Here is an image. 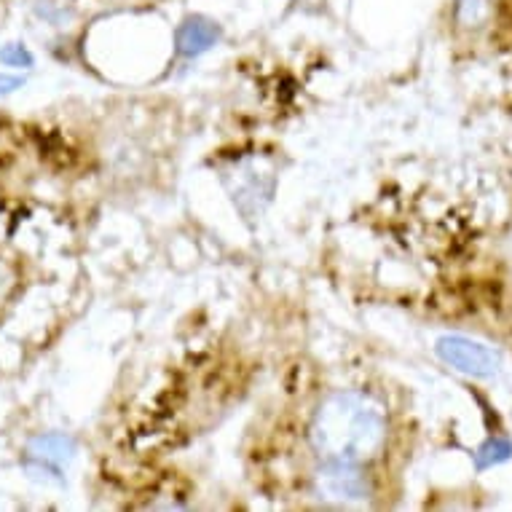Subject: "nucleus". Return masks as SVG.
<instances>
[{
    "instance_id": "0eeeda50",
    "label": "nucleus",
    "mask_w": 512,
    "mask_h": 512,
    "mask_svg": "<svg viewBox=\"0 0 512 512\" xmlns=\"http://www.w3.org/2000/svg\"><path fill=\"white\" fill-rule=\"evenodd\" d=\"M0 62L9 65V68H30L33 65V54L22 43H11V46L0 49Z\"/></svg>"
},
{
    "instance_id": "f03ea898",
    "label": "nucleus",
    "mask_w": 512,
    "mask_h": 512,
    "mask_svg": "<svg viewBox=\"0 0 512 512\" xmlns=\"http://www.w3.org/2000/svg\"><path fill=\"white\" fill-rule=\"evenodd\" d=\"M314 494L333 504L362 502L368 496V480L354 464H322L314 475Z\"/></svg>"
},
{
    "instance_id": "f257e3e1",
    "label": "nucleus",
    "mask_w": 512,
    "mask_h": 512,
    "mask_svg": "<svg viewBox=\"0 0 512 512\" xmlns=\"http://www.w3.org/2000/svg\"><path fill=\"white\" fill-rule=\"evenodd\" d=\"M309 443L322 464L362 467L387 445V413L368 392H333L314 411Z\"/></svg>"
},
{
    "instance_id": "39448f33",
    "label": "nucleus",
    "mask_w": 512,
    "mask_h": 512,
    "mask_svg": "<svg viewBox=\"0 0 512 512\" xmlns=\"http://www.w3.org/2000/svg\"><path fill=\"white\" fill-rule=\"evenodd\" d=\"M220 30L212 22L202 17H194L183 22V27L177 30V51L183 54V57H199L204 51L215 46L218 41Z\"/></svg>"
},
{
    "instance_id": "423d86ee",
    "label": "nucleus",
    "mask_w": 512,
    "mask_h": 512,
    "mask_svg": "<svg viewBox=\"0 0 512 512\" xmlns=\"http://www.w3.org/2000/svg\"><path fill=\"white\" fill-rule=\"evenodd\" d=\"M491 9H494V0H456V19L459 25L475 30L486 25Z\"/></svg>"
},
{
    "instance_id": "7ed1b4c3",
    "label": "nucleus",
    "mask_w": 512,
    "mask_h": 512,
    "mask_svg": "<svg viewBox=\"0 0 512 512\" xmlns=\"http://www.w3.org/2000/svg\"><path fill=\"white\" fill-rule=\"evenodd\" d=\"M437 354H440V360L448 362L451 368L462 370L467 376L488 378L494 376L496 368H499V357H496L494 349H488V346L464 336L440 338L437 341Z\"/></svg>"
},
{
    "instance_id": "20e7f679",
    "label": "nucleus",
    "mask_w": 512,
    "mask_h": 512,
    "mask_svg": "<svg viewBox=\"0 0 512 512\" xmlns=\"http://www.w3.org/2000/svg\"><path fill=\"white\" fill-rule=\"evenodd\" d=\"M76 445L68 435H38L33 443L27 445V464L35 472H51V475H62V467L73 459Z\"/></svg>"
},
{
    "instance_id": "1a4fd4ad",
    "label": "nucleus",
    "mask_w": 512,
    "mask_h": 512,
    "mask_svg": "<svg viewBox=\"0 0 512 512\" xmlns=\"http://www.w3.org/2000/svg\"><path fill=\"white\" fill-rule=\"evenodd\" d=\"M22 86H25V78L22 76H6V73H0V97L17 92Z\"/></svg>"
},
{
    "instance_id": "6e6552de",
    "label": "nucleus",
    "mask_w": 512,
    "mask_h": 512,
    "mask_svg": "<svg viewBox=\"0 0 512 512\" xmlns=\"http://www.w3.org/2000/svg\"><path fill=\"white\" fill-rule=\"evenodd\" d=\"M512 454V445L507 440H494V443H488L483 451L478 454V464L480 467H488L491 462H502L507 456Z\"/></svg>"
}]
</instances>
